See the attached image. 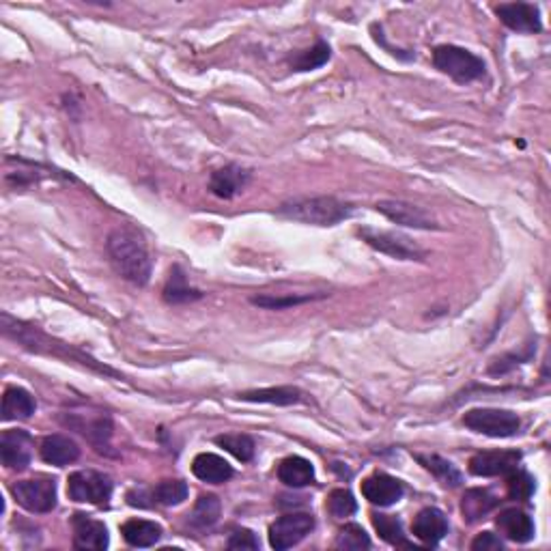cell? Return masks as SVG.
I'll use <instances>...</instances> for the list:
<instances>
[{
	"label": "cell",
	"instance_id": "cell-1",
	"mask_svg": "<svg viewBox=\"0 0 551 551\" xmlns=\"http://www.w3.org/2000/svg\"><path fill=\"white\" fill-rule=\"evenodd\" d=\"M108 257L127 283L145 286L154 272V258L145 244L143 235L134 227H119L108 235Z\"/></svg>",
	"mask_w": 551,
	"mask_h": 551
},
{
	"label": "cell",
	"instance_id": "cell-2",
	"mask_svg": "<svg viewBox=\"0 0 551 551\" xmlns=\"http://www.w3.org/2000/svg\"><path fill=\"white\" fill-rule=\"evenodd\" d=\"M3 332H5V336H7V339L15 341L18 345H22L28 351L43 353V356L63 358V360H67V362H80L82 367L95 369V370H99V373H104V375L119 377L112 369L99 367V364H95L91 358L82 356V353L74 350V347L65 345V342H59L56 339H50L46 332L35 328V325H28L24 322H18V319L9 317L7 313L3 314Z\"/></svg>",
	"mask_w": 551,
	"mask_h": 551
},
{
	"label": "cell",
	"instance_id": "cell-3",
	"mask_svg": "<svg viewBox=\"0 0 551 551\" xmlns=\"http://www.w3.org/2000/svg\"><path fill=\"white\" fill-rule=\"evenodd\" d=\"M278 216L286 220L314 224V227H334L353 216V205L334 196H304V199L286 201L278 207Z\"/></svg>",
	"mask_w": 551,
	"mask_h": 551
},
{
	"label": "cell",
	"instance_id": "cell-4",
	"mask_svg": "<svg viewBox=\"0 0 551 551\" xmlns=\"http://www.w3.org/2000/svg\"><path fill=\"white\" fill-rule=\"evenodd\" d=\"M433 65L454 82H474L485 76V63L481 56L459 46H437L433 50Z\"/></svg>",
	"mask_w": 551,
	"mask_h": 551
},
{
	"label": "cell",
	"instance_id": "cell-5",
	"mask_svg": "<svg viewBox=\"0 0 551 551\" xmlns=\"http://www.w3.org/2000/svg\"><path fill=\"white\" fill-rule=\"evenodd\" d=\"M463 425L470 431L481 433L487 437H513L521 431V418L515 412L509 409H493V407H481L470 409L463 416Z\"/></svg>",
	"mask_w": 551,
	"mask_h": 551
},
{
	"label": "cell",
	"instance_id": "cell-6",
	"mask_svg": "<svg viewBox=\"0 0 551 551\" xmlns=\"http://www.w3.org/2000/svg\"><path fill=\"white\" fill-rule=\"evenodd\" d=\"M11 496L28 513H50L56 509V481L50 476H35L11 485Z\"/></svg>",
	"mask_w": 551,
	"mask_h": 551
},
{
	"label": "cell",
	"instance_id": "cell-7",
	"mask_svg": "<svg viewBox=\"0 0 551 551\" xmlns=\"http://www.w3.org/2000/svg\"><path fill=\"white\" fill-rule=\"evenodd\" d=\"M67 496L80 504L104 506L108 504L112 496V481L110 476L95 470L74 472V474L67 478Z\"/></svg>",
	"mask_w": 551,
	"mask_h": 551
},
{
	"label": "cell",
	"instance_id": "cell-8",
	"mask_svg": "<svg viewBox=\"0 0 551 551\" xmlns=\"http://www.w3.org/2000/svg\"><path fill=\"white\" fill-rule=\"evenodd\" d=\"M358 235L362 238V241H367L370 248L384 252V255L392 258H398V261H423L425 258V250L401 233L364 227L358 230Z\"/></svg>",
	"mask_w": 551,
	"mask_h": 551
},
{
	"label": "cell",
	"instance_id": "cell-9",
	"mask_svg": "<svg viewBox=\"0 0 551 551\" xmlns=\"http://www.w3.org/2000/svg\"><path fill=\"white\" fill-rule=\"evenodd\" d=\"M314 528V517L308 513H289L280 519H276L269 526V545L274 549L285 551L295 547L297 543H302Z\"/></svg>",
	"mask_w": 551,
	"mask_h": 551
},
{
	"label": "cell",
	"instance_id": "cell-10",
	"mask_svg": "<svg viewBox=\"0 0 551 551\" xmlns=\"http://www.w3.org/2000/svg\"><path fill=\"white\" fill-rule=\"evenodd\" d=\"M375 210L386 216L388 220L401 224V227L409 229H420V230H437L440 224L435 222V218H431L423 207L412 205V202L405 201H379L375 205Z\"/></svg>",
	"mask_w": 551,
	"mask_h": 551
},
{
	"label": "cell",
	"instance_id": "cell-11",
	"mask_svg": "<svg viewBox=\"0 0 551 551\" xmlns=\"http://www.w3.org/2000/svg\"><path fill=\"white\" fill-rule=\"evenodd\" d=\"M33 437L24 429H9L0 435V461L7 470L24 472L33 459Z\"/></svg>",
	"mask_w": 551,
	"mask_h": 551
},
{
	"label": "cell",
	"instance_id": "cell-12",
	"mask_svg": "<svg viewBox=\"0 0 551 551\" xmlns=\"http://www.w3.org/2000/svg\"><path fill=\"white\" fill-rule=\"evenodd\" d=\"M405 487L398 478L386 474V472H375L369 478L362 481V496L369 500L370 504L386 509V506L397 504L403 498Z\"/></svg>",
	"mask_w": 551,
	"mask_h": 551
},
{
	"label": "cell",
	"instance_id": "cell-13",
	"mask_svg": "<svg viewBox=\"0 0 551 551\" xmlns=\"http://www.w3.org/2000/svg\"><path fill=\"white\" fill-rule=\"evenodd\" d=\"M521 461V453L517 451H489L478 453L470 459V472L474 476L491 478V476H506L517 470Z\"/></svg>",
	"mask_w": 551,
	"mask_h": 551
},
{
	"label": "cell",
	"instance_id": "cell-14",
	"mask_svg": "<svg viewBox=\"0 0 551 551\" xmlns=\"http://www.w3.org/2000/svg\"><path fill=\"white\" fill-rule=\"evenodd\" d=\"M65 425L82 433L93 446H98V451H106L108 442L112 437V420L108 414H95L84 418L82 414H67Z\"/></svg>",
	"mask_w": 551,
	"mask_h": 551
},
{
	"label": "cell",
	"instance_id": "cell-15",
	"mask_svg": "<svg viewBox=\"0 0 551 551\" xmlns=\"http://www.w3.org/2000/svg\"><path fill=\"white\" fill-rule=\"evenodd\" d=\"M498 18L504 22L510 31L517 33H538L541 24V11L530 3H506L496 7Z\"/></svg>",
	"mask_w": 551,
	"mask_h": 551
},
{
	"label": "cell",
	"instance_id": "cell-16",
	"mask_svg": "<svg viewBox=\"0 0 551 551\" xmlns=\"http://www.w3.org/2000/svg\"><path fill=\"white\" fill-rule=\"evenodd\" d=\"M71 528H74V547L78 549H93L101 551L108 547V528L93 517L76 513L71 517Z\"/></svg>",
	"mask_w": 551,
	"mask_h": 551
},
{
	"label": "cell",
	"instance_id": "cell-17",
	"mask_svg": "<svg viewBox=\"0 0 551 551\" xmlns=\"http://www.w3.org/2000/svg\"><path fill=\"white\" fill-rule=\"evenodd\" d=\"M250 182V173L241 166H224L218 168L210 179V190L218 199H235L239 192H244V188Z\"/></svg>",
	"mask_w": 551,
	"mask_h": 551
},
{
	"label": "cell",
	"instance_id": "cell-18",
	"mask_svg": "<svg viewBox=\"0 0 551 551\" xmlns=\"http://www.w3.org/2000/svg\"><path fill=\"white\" fill-rule=\"evenodd\" d=\"M412 532L418 541H423L425 545L433 547V545L440 543L448 534L446 515H444L440 509H423L418 515H416Z\"/></svg>",
	"mask_w": 551,
	"mask_h": 551
},
{
	"label": "cell",
	"instance_id": "cell-19",
	"mask_svg": "<svg viewBox=\"0 0 551 551\" xmlns=\"http://www.w3.org/2000/svg\"><path fill=\"white\" fill-rule=\"evenodd\" d=\"M498 530L513 543H528L534 538L532 517L519 509H506L496 517Z\"/></svg>",
	"mask_w": 551,
	"mask_h": 551
},
{
	"label": "cell",
	"instance_id": "cell-20",
	"mask_svg": "<svg viewBox=\"0 0 551 551\" xmlns=\"http://www.w3.org/2000/svg\"><path fill=\"white\" fill-rule=\"evenodd\" d=\"M42 459L56 468H65V465L74 463L80 457V448L78 444L67 435H48L43 437L42 446H39Z\"/></svg>",
	"mask_w": 551,
	"mask_h": 551
},
{
	"label": "cell",
	"instance_id": "cell-21",
	"mask_svg": "<svg viewBox=\"0 0 551 551\" xmlns=\"http://www.w3.org/2000/svg\"><path fill=\"white\" fill-rule=\"evenodd\" d=\"M192 472L199 481L210 482V485H222V482L230 481L235 474L227 461L213 453L196 454L192 461Z\"/></svg>",
	"mask_w": 551,
	"mask_h": 551
},
{
	"label": "cell",
	"instance_id": "cell-22",
	"mask_svg": "<svg viewBox=\"0 0 551 551\" xmlns=\"http://www.w3.org/2000/svg\"><path fill=\"white\" fill-rule=\"evenodd\" d=\"M239 398L248 403H267V405H278V407H289V405L306 401V395H304L300 388L278 386V388H261V390L241 392Z\"/></svg>",
	"mask_w": 551,
	"mask_h": 551
},
{
	"label": "cell",
	"instance_id": "cell-23",
	"mask_svg": "<svg viewBox=\"0 0 551 551\" xmlns=\"http://www.w3.org/2000/svg\"><path fill=\"white\" fill-rule=\"evenodd\" d=\"M276 474H278V481L283 482V485L302 489L314 482V465L308 459L294 454V457H286L280 461Z\"/></svg>",
	"mask_w": 551,
	"mask_h": 551
},
{
	"label": "cell",
	"instance_id": "cell-24",
	"mask_svg": "<svg viewBox=\"0 0 551 551\" xmlns=\"http://www.w3.org/2000/svg\"><path fill=\"white\" fill-rule=\"evenodd\" d=\"M37 403L35 397L31 392L24 390V388L11 386L5 390L3 395V420L9 423V420H28L33 414H35Z\"/></svg>",
	"mask_w": 551,
	"mask_h": 551
},
{
	"label": "cell",
	"instance_id": "cell-25",
	"mask_svg": "<svg viewBox=\"0 0 551 551\" xmlns=\"http://www.w3.org/2000/svg\"><path fill=\"white\" fill-rule=\"evenodd\" d=\"M500 504V500L487 489H468L461 500V513L468 524H476L482 517H487Z\"/></svg>",
	"mask_w": 551,
	"mask_h": 551
},
{
	"label": "cell",
	"instance_id": "cell-26",
	"mask_svg": "<svg viewBox=\"0 0 551 551\" xmlns=\"http://www.w3.org/2000/svg\"><path fill=\"white\" fill-rule=\"evenodd\" d=\"M121 534L132 547H151L162 538V526L147 519H129L121 526Z\"/></svg>",
	"mask_w": 551,
	"mask_h": 551
},
{
	"label": "cell",
	"instance_id": "cell-27",
	"mask_svg": "<svg viewBox=\"0 0 551 551\" xmlns=\"http://www.w3.org/2000/svg\"><path fill=\"white\" fill-rule=\"evenodd\" d=\"M202 294L194 286H190L188 278L179 267L171 269V276H168V283L164 286V300L168 304H188L201 300Z\"/></svg>",
	"mask_w": 551,
	"mask_h": 551
},
{
	"label": "cell",
	"instance_id": "cell-28",
	"mask_svg": "<svg viewBox=\"0 0 551 551\" xmlns=\"http://www.w3.org/2000/svg\"><path fill=\"white\" fill-rule=\"evenodd\" d=\"M416 459H418L444 487H459L461 482H463L461 472L454 468L451 461L440 457V454H418Z\"/></svg>",
	"mask_w": 551,
	"mask_h": 551
},
{
	"label": "cell",
	"instance_id": "cell-29",
	"mask_svg": "<svg viewBox=\"0 0 551 551\" xmlns=\"http://www.w3.org/2000/svg\"><path fill=\"white\" fill-rule=\"evenodd\" d=\"M216 444L224 451L233 454L235 459L241 461V463H248L255 457V440L248 435H241V433H227V435H218Z\"/></svg>",
	"mask_w": 551,
	"mask_h": 551
},
{
	"label": "cell",
	"instance_id": "cell-30",
	"mask_svg": "<svg viewBox=\"0 0 551 551\" xmlns=\"http://www.w3.org/2000/svg\"><path fill=\"white\" fill-rule=\"evenodd\" d=\"M151 496H154V504L177 506L188 498V485L183 481H179V478H168V481L157 482L151 489Z\"/></svg>",
	"mask_w": 551,
	"mask_h": 551
},
{
	"label": "cell",
	"instance_id": "cell-31",
	"mask_svg": "<svg viewBox=\"0 0 551 551\" xmlns=\"http://www.w3.org/2000/svg\"><path fill=\"white\" fill-rule=\"evenodd\" d=\"M220 513H222L220 500L216 496H201L196 500L192 515H190V521H192L196 528H211L218 519H220Z\"/></svg>",
	"mask_w": 551,
	"mask_h": 551
},
{
	"label": "cell",
	"instance_id": "cell-32",
	"mask_svg": "<svg viewBox=\"0 0 551 551\" xmlns=\"http://www.w3.org/2000/svg\"><path fill=\"white\" fill-rule=\"evenodd\" d=\"M373 526L375 530L379 532V537L384 538L386 543L395 545V547H412L407 541H405V534H403V524L397 519V517L392 515H381V513H373Z\"/></svg>",
	"mask_w": 551,
	"mask_h": 551
},
{
	"label": "cell",
	"instance_id": "cell-33",
	"mask_svg": "<svg viewBox=\"0 0 551 551\" xmlns=\"http://www.w3.org/2000/svg\"><path fill=\"white\" fill-rule=\"evenodd\" d=\"M330 61V46L328 43L319 42L317 46H313L311 50H304V52L295 54L291 59V67L294 71H313L317 67H323Z\"/></svg>",
	"mask_w": 551,
	"mask_h": 551
},
{
	"label": "cell",
	"instance_id": "cell-34",
	"mask_svg": "<svg viewBox=\"0 0 551 551\" xmlns=\"http://www.w3.org/2000/svg\"><path fill=\"white\" fill-rule=\"evenodd\" d=\"M322 297H325V294H322V295H311V294H306V295H255L250 302L255 304V306L267 308V311H283V308H294V306H300V304L322 300Z\"/></svg>",
	"mask_w": 551,
	"mask_h": 551
},
{
	"label": "cell",
	"instance_id": "cell-35",
	"mask_svg": "<svg viewBox=\"0 0 551 551\" xmlns=\"http://www.w3.org/2000/svg\"><path fill=\"white\" fill-rule=\"evenodd\" d=\"M336 547L347 549V551H360L370 547L369 534L362 530V526L358 524H347L341 528L339 537H336Z\"/></svg>",
	"mask_w": 551,
	"mask_h": 551
},
{
	"label": "cell",
	"instance_id": "cell-36",
	"mask_svg": "<svg viewBox=\"0 0 551 551\" xmlns=\"http://www.w3.org/2000/svg\"><path fill=\"white\" fill-rule=\"evenodd\" d=\"M506 487H509V496L517 500V502H526V500L532 498L534 493V478L528 474L524 470H513L509 476V482H506Z\"/></svg>",
	"mask_w": 551,
	"mask_h": 551
},
{
	"label": "cell",
	"instance_id": "cell-37",
	"mask_svg": "<svg viewBox=\"0 0 551 551\" xmlns=\"http://www.w3.org/2000/svg\"><path fill=\"white\" fill-rule=\"evenodd\" d=\"M328 510L334 517H350L358 510V502L350 489H334L328 496Z\"/></svg>",
	"mask_w": 551,
	"mask_h": 551
},
{
	"label": "cell",
	"instance_id": "cell-38",
	"mask_svg": "<svg viewBox=\"0 0 551 551\" xmlns=\"http://www.w3.org/2000/svg\"><path fill=\"white\" fill-rule=\"evenodd\" d=\"M229 549L235 551H255L261 547V543H258L257 534L252 530H246V528H241V530H235L229 537Z\"/></svg>",
	"mask_w": 551,
	"mask_h": 551
},
{
	"label": "cell",
	"instance_id": "cell-39",
	"mask_svg": "<svg viewBox=\"0 0 551 551\" xmlns=\"http://www.w3.org/2000/svg\"><path fill=\"white\" fill-rule=\"evenodd\" d=\"M504 547V543L500 541V537H496L493 532H482L472 541V549L474 551H500Z\"/></svg>",
	"mask_w": 551,
	"mask_h": 551
}]
</instances>
